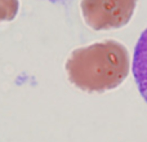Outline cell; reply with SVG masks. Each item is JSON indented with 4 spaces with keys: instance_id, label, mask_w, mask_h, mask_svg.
<instances>
[{
    "instance_id": "obj_3",
    "label": "cell",
    "mask_w": 147,
    "mask_h": 142,
    "mask_svg": "<svg viewBox=\"0 0 147 142\" xmlns=\"http://www.w3.org/2000/svg\"><path fill=\"white\" fill-rule=\"evenodd\" d=\"M132 69L138 91L147 103V28L143 30L136 44Z\"/></svg>"
},
{
    "instance_id": "obj_1",
    "label": "cell",
    "mask_w": 147,
    "mask_h": 142,
    "mask_svg": "<svg viewBox=\"0 0 147 142\" xmlns=\"http://www.w3.org/2000/svg\"><path fill=\"white\" fill-rule=\"evenodd\" d=\"M67 78L88 93H103L117 88L130 71V54L117 40H103L75 49L65 64Z\"/></svg>"
},
{
    "instance_id": "obj_5",
    "label": "cell",
    "mask_w": 147,
    "mask_h": 142,
    "mask_svg": "<svg viewBox=\"0 0 147 142\" xmlns=\"http://www.w3.org/2000/svg\"><path fill=\"white\" fill-rule=\"evenodd\" d=\"M49 1H58V0H49Z\"/></svg>"
},
{
    "instance_id": "obj_2",
    "label": "cell",
    "mask_w": 147,
    "mask_h": 142,
    "mask_svg": "<svg viewBox=\"0 0 147 142\" xmlns=\"http://www.w3.org/2000/svg\"><path fill=\"white\" fill-rule=\"evenodd\" d=\"M137 0H80V12L85 23L96 31L116 30L128 25Z\"/></svg>"
},
{
    "instance_id": "obj_4",
    "label": "cell",
    "mask_w": 147,
    "mask_h": 142,
    "mask_svg": "<svg viewBox=\"0 0 147 142\" xmlns=\"http://www.w3.org/2000/svg\"><path fill=\"white\" fill-rule=\"evenodd\" d=\"M20 0H0V22H10L18 14Z\"/></svg>"
}]
</instances>
